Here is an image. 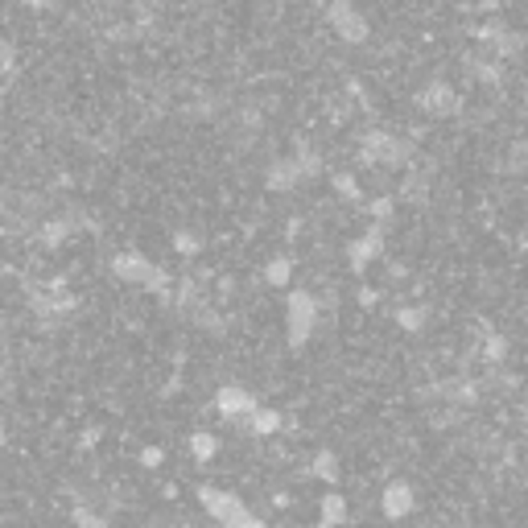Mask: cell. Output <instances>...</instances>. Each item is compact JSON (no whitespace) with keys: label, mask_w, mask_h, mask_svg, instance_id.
Instances as JSON below:
<instances>
[{"label":"cell","mask_w":528,"mask_h":528,"mask_svg":"<svg viewBox=\"0 0 528 528\" xmlns=\"http://www.w3.org/2000/svg\"><path fill=\"white\" fill-rule=\"evenodd\" d=\"M360 166L400 169L405 174L408 166H417V144H413V136H400V132L368 128L360 136Z\"/></svg>","instance_id":"1"},{"label":"cell","mask_w":528,"mask_h":528,"mask_svg":"<svg viewBox=\"0 0 528 528\" xmlns=\"http://www.w3.org/2000/svg\"><path fill=\"white\" fill-rule=\"evenodd\" d=\"M112 276L116 281H124V285H141L149 289L153 298H174V276L161 268V264H153L144 252H116L112 256Z\"/></svg>","instance_id":"2"},{"label":"cell","mask_w":528,"mask_h":528,"mask_svg":"<svg viewBox=\"0 0 528 528\" xmlns=\"http://www.w3.org/2000/svg\"><path fill=\"white\" fill-rule=\"evenodd\" d=\"M318 322H322V306H318V298H314L310 289H289L285 298V338L289 347L301 351L306 343L314 338V330H318Z\"/></svg>","instance_id":"3"},{"label":"cell","mask_w":528,"mask_h":528,"mask_svg":"<svg viewBox=\"0 0 528 528\" xmlns=\"http://www.w3.org/2000/svg\"><path fill=\"white\" fill-rule=\"evenodd\" d=\"M326 25H330V34L338 42H347V46H363L368 37H372V25L363 17L360 0H330L326 4Z\"/></svg>","instance_id":"4"},{"label":"cell","mask_w":528,"mask_h":528,"mask_svg":"<svg viewBox=\"0 0 528 528\" xmlns=\"http://www.w3.org/2000/svg\"><path fill=\"white\" fill-rule=\"evenodd\" d=\"M417 108L433 120H454L458 112H462V96H458V87L450 79H430V83L417 91Z\"/></svg>","instance_id":"5"},{"label":"cell","mask_w":528,"mask_h":528,"mask_svg":"<svg viewBox=\"0 0 528 528\" xmlns=\"http://www.w3.org/2000/svg\"><path fill=\"white\" fill-rule=\"evenodd\" d=\"M384 231L388 228H380V223H368L360 236H351L347 248H343L351 273H368V268H372V264L384 256Z\"/></svg>","instance_id":"6"},{"label":"cell","mask_w":528,"mask_h":528,"mask_svg":"<svg viewBox=\"0 0 528 528\" xmlns=\"http://www.w3.org/2000/svg\"><path fill=\"white\" fill-rule=\"evenodd\" d=\"M475 42H479L483 50H492L495 58H504V62L524 54V34L508 29L504 21H483L479 29H475Z\"/></svg>","instance_id":"7"},{"label":"cell","mask_w":528,"mask_h":528,"mask_svg":"<svg viewBox=\"0 0 528 528\" xmlns=\"http://www.w3.org/2000/svg\"><path fill=\"white\" fill-rule=\"evenodd\" d=\"M298 186H306V174H301L293 153H281L264 166V190L268 194H298Z\"/></svg>","instance_id":"8"},{"label":"cell","mask_w":528,"mask_h":528,"mask_svg":"<svg viewBox=\"0 0 528 528\" xmlns=\"http://www.w3.org/2000/svg\"><path fill=\"white\" fill-rule=\"evenodd\" d=\"M256 408H260V400H256L248 388H240V384H223L215 392V413L223 421H244V425H248Z\"/></svg>","instance_id":"9"},{"label":"cell","mask_w":528,"mask_h":528,"mask_svg":"<svg viewBox=\"0 0 528 528\" xmlns=\"http://www.w3.org/2000/svg\"><path fill=\"white\" fill-rule=\"evenodd\" d=\"M198 500H203L206 516H211V520H219V524H223V528H228V524H236V520H240V516H248V508H244V500H240V495L223 492V487H198Z\"/></svg>","instance_id":"10"},{"label":"cell","mask_w":528,"mask_h":528,"mask_svg":"<svg viewBox=\"0 0 528 528\" xmlns=\"http://www.w3.org/2000/svg\"><path fill=\"white\" fill-rule=\"evenodd\" d=\"M462 66H467V74L479 87H500V83H504V58H495L492 50L475 46L467 58H462Z\"/></svg>","instance_id":"11"},{"label":"cell","mask_w":528,"mask_h":528,"mask_svg":"<svg viewBox=\"0 0 528 528\" xmlns=\"http://www.w3.org/2000/svg\"><path fill=\"white\" fill-rule=\"evenodd\" d=\"M413 508H417V495H413V487H408L405 479H392V483H388L384 495H380V512H384L388 520H405Z\"/></svg>","instance_id":"12"},{"label":"cell","mask_w":528,"mask_h":528,"mask_svg":"<svg viewBox=\"0 0 528 528\" xmlns=\"http://www.w3.org/2000/svg\"><path fill=\"white\" fill-rule=\"evenodd\" d=\"M79 228H83V215H74V211L71 215H58V219H46V223L37 228V244H42V248H62Z\"/></svg>","instance_id":"13"},{"label":"cell","mask_w":528,"mask_h":528,"mask_svg":"<svg viewBox=\"0 0 528 528\" xmlns=\"http://www.w3.org/2000/svg\"><path fill=\"white\" fill-rule=\"evenodd\" d=\"M433 186V166H408L400 178V198L405 203H425Z\"/></svg>","instance_id":"14"},{"label":"cell","mask_w":528,"mask_h":528,"mask_svg":"<svg viewBox=\"0 0 528 528\" xmlns=\"http://www.w3.org/2000/svg\"><path fill=\"white\" fill-rule=\"evenodd\" d=\"M392 322H396V330H405V335H421V330L430 326V306H425V301H405V306H396Z\"/></svg>","instance_id":"15"},{"label":"cell","mask_w":528,"mask_h":528,"mask_svg":"<svg viewBox=\"0 0 528 528\" xmlns=\"http://www.w3.org/2000/svg\"><path fill=\"white\" fill-rule=\"evenodd\" d=\"M260 276H264V285H268V289H289V285H293V276H298V260L281 252V256H273V260L264 264Z\"/></svg>","instance_id":"16"},{"label":"cell","mask_w":528,"mask_h":528,"mask_svg":"<svg viewBox=\"0 0 528 528\" xmlns=\"http://www.w3.org/2000/svg\"><path fill=\"white\" fill-rule=\"evenodd\" d=\"M330 190H335L343 203H351V206H363V203H368L360 174H351V169H335V174H330Z\"/></svg>","instance_id":"17"},{"label":"cell","mask_w":528,"mask_h":528,"mask_svg":"<svg viewBox=\"0 0 528 528\" xmlns=\"http://www.w3.org/2000/svg\"><path fill=\"white\" fill-rule=\"evenodd\" d=\"M396 203L400 198H392V194H376V198H368L363 203V215H368V223H380V228H388L396 219Z\"/></svg>","instance_id":"18"},{"label":"cell","mask_w":528,"mask_h":528,"mask_svg":"<svg viewBox=\"0 0 528 528\" xmlns=\"http://www.w3.org/2000/svg\"><path fill=\"white\" fill-rule=\"evenodd\" d=\"M293 157H298V166H301V174H306V182H314L318 174H322V153H318L310 141L293 144Z\"/></svg>","instance_id":"19"},{"label":"cell","mask_w":528,"mask_h":528,"mask_svg":"<svg viewBox=\"0 0 528 528\" xmlns=\"http://www.w3.org/2000/svg\"><path fill=\"white\" fill-rule=\"evenodd\" d=\"M190 454H194V462H211L219 454V438L211 430L190 433Z\"/></svg>","instance_id":"20"},{"label":"cell","mask_w":528,"mask_h":528,"mask_svg":"<svg viewBox=\"0 0 528 528\" xmlns=\"http://www.w3.org/2000/svg\"><path fill=\"white\" fill-rule=\"evenodd\" d=\"M504 360H508V338H504V335H495V330H487V335H483V363L500 368Z\"/></svg>","instance_id":"21"},{"label":"cell","mask_w":528,"mask_h":528,"mask_svg":"<svg viewBox=\"0 0 528 528\" xmlns=\"http://www.w3.org/2000/svg\"><path fill=\"white\" fill-rule=\"evenodd\" d=\"M310 475L314 479H322V483H335L338 479V458L330 454V450H318L310 462Z\"/></svg>","instance_id":"22"},{"label":"cell","mask_w":528,"mask_h":528,"mask_svg":"<svg viewBox=\"0 0 528 528\" xmlns=\"http://www.w3.org/2000/svg\"><path fill=\"white\" fill-rule=\"evenodd\" d=\"M248 430H252V433H260V438H264V433H276V430H281V413H276V408H256V413H252V421H248Z\"/></svg>","instance_id":"23"},{"label":"cell","mask_w":528,"mask_h":528,"mask_svg":"<svg viewBox=\"0 0 528 528\" xmlns=\"http://www.w3.org/2000/svg\"><path fill=\"white\" fill-rule=\"evenodd\" d=\"M343 520H347V500H343L338 492H330L322 500V524L330 528V524H343Z\"/></svg>","instance_id":"24"},{"label":"cell","mask_w":528,"mask_h":528,"mask_svg":"<svg viewBox=\"0 0 528 528\" xmlns=\"http://www.w3.org/2000/svg\"><path fill=\"white\" fill-rule=\"evenodd\" d=\"M169 244H174V252H178V256H186V260H190V256H198V252H203V236H194V231H186V228H182V231H174V240H169Z\"/></svg>","instance_id":"25"},{"label":"cell","mask_w":528,"mask_h":528,"mask_svg":"<svg viewBox=\"0 0 528 528\" xmlns=\"http://www.w3.org/2000/svg\"><path fill=\"white\" fill-rule=\"evenodd\" d=\"M161 462H166V450H161V446H144L141 450V467H161Z\"/></svg>","instance_id":"26"},{"label":"cell","mask_w":528,"mask_h":528,"mask_svg":"<svg viewBox=\"0 0 528 528\" xmlns=\"http://www.w3.org/2000/svg\"><path fill=\"white\" fill-rule=\"evenodd\" d=\"M12 66H17V54H12V46H0V74H12Z\"/></svg>","instance_id":"27"},{"label":"cell","mask_w":528,"mask_h":528,"mask_svg":"<svg viewBox=\"0 0 528 528\" xmlns=\"http://www.w3.org/2000/svg\"><path fill=\"white\" fill-rule=\"evenodd\" d=\"M4 442H9V433H4V430H0V446H4Z\"/></svg>","instance_id":"28"},{"label":"cell","mask_w":528,"mask_h":528,"mask_svg":"<svg viewBox=\"0 0 528 528\" xmlns=\"http://www.w3.org/2000/svg\"><path fill=\"white\" fill-rule=\"evenodd\" d=\"M524 400H528V388H524Z\"/></svg>","instance_id":"29"}]
</instances>
